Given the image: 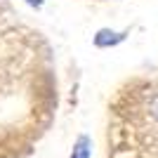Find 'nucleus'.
I'll list each match as a JSON object with an SVG mask.
<instances>
[{"instance_id":"nucleus-1","label":"nucleus","mask_w":158,"mask_h":158,"mask_svg":"<svg viewBox=\"0 0 158 158\" xmlns=\"http://www.w3.org/2000/svg\"><path fill=\"white\" fill-rule=\"evenodd\" d=\"M125 31H113V28H99L94 33V45L97 47H113L125 40Z\"/></svg>"},{"instance_id":"nucleus-2","label":"nucleus","mask_w":158,"mask_h":158,"mask_svg":"<svg viewBox=\"0 0 158 158\" xmlns=\"http://www.w3.org/2000/svg\"><path fill=\"white\" fill-rule=\"evenodd\" d=\"M90 156H92V142H90V137L80 135V137H78V142L73 144L71 158H90Z\"/></svg>"},{"instance_id":"nucleus-3","label":"nucleus","mask_w":158,"mask_h":158,"mask_svg":"<svg viewBox=\"0 0 158 158\" xmlns=\"http://www.w3.org/2000/svg\"><path fill=\"white\" fill-rule=\"evenodd\" d=\"M146 109H149V116L158 123V92L151 94V99H149V106H146Z\"/></svg>"},{"instance_id":"nucleus-4","label":"nucleus","mask_w":158,"mask_h":158,"mask_svg":"<svg viewBox=\"0 0 158 158\" xmlns=\"http://www.w3.org/2000/svg\"><path fill=\"white\" fill-rule=\"evenodd\" d=\"M28 5L31 7H35V10H40V7H43V2H45V0H26Z\"/></svg>"}]
</instances>
